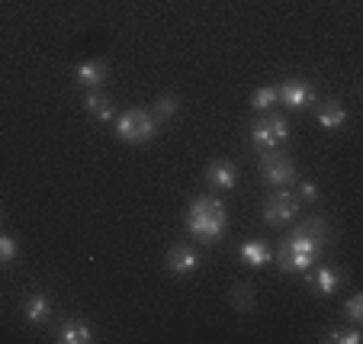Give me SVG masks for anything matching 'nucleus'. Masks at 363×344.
Segmentation results:
<instances>
[{
	"instance_id": "1",
	"label": "nucleus",
	"mask_w": 363,
	"mask_h": 344,
	"mask_svg": "<svg viewBox=\"0 0 363 344\" xmlns=\"http://www.w3.org/2000/svg\"><path fill=\"white\" fill-rule=\"evenodd\" d=\"M325 241H328V222H325L322 216L306 219L280 245V251H277V257H274L277 267H280L283 274H308L312 264L322 257Z\"/></svg>"
},
{
	"instance_id": "2",
	"label": "nucleus",
	"mask_w": 363,
	"mask_h": 344,
	"mask_svg": "<svg viewBox=\"0 0 363 344\" xmlns=\"http://www.w3.org/2000/svg\"><path fill=\"white\" fill-rule=\"evenodd\" d=\"M228 228V209L219 196H196L186 209V232L203 245H216L225 238Z\"/></svg>"
},
{
	"instance_id": "3",
	"label": "nucleus",
	"mask_w": 363,
	"mask_h": 344,
	"mask_svg": "<svg viewBox=\"0 0 363 344\" xmlns=\"http://www.w3.org/2000/svg\"><path fill=\"white\" fill-rule=\"evenodd\" d=\"M158 132V123L151 116L148 110H125L123 116L116 119V135L129 145H145L155 138Z\"/></svg>"
},
{
	"instance_id": "4",
	"label": "nucleus",
	"mask_w": 363,
	"mask_h": 344,
	"mask_svg": "<svg viewBox=\"0 0 363 344\" xmlns=\"http://www.w3.org/2000/svg\"><path fill=\"white\" fill-rule=\"evenodd\" d=\"M289 138V126L283 116H264L251 126V142L257 152H274L277 145H283Z\"/></svg>"
},
{
	"instance_id": "5",
	"label": "nucleus",
	"mask_w": 363,
	"mask_h": 344,
	"mask_svg": "<svg viewBox=\"0 0 363 344\" xmlns=\"http://www.w3.org/2000/svg\"><path fill=\"white\" fill-rule=\"evenodd\" d=\"M296 213H299V196L289 187H277V193L264 203V222L267 226H286L296 219Z\"/></svg>"
},
{
	"instance_id": "6",
	"label": "nucleus",
	"mask_w": 363,
	"mask_h": 344,
	"mask_svg": "<svg viewBox=\"0 0 363 344\" xmlns=\"http://www.w3.org/2000/svg\"><path fill=\"white\" fill-rule=\"evenodd\" d=\"M261 177L267 180L270 187H289L296 180V165L286 155L261 152Z\"/></svg>"
},
{
	"instance_id": "7",
	"label": "nucleus",
	"mask_w": 363,
	"mask_h": 344,
	"mask_svg": "<svg viewBox=\"0 0 363 344\" xmlns=\"http://www.w3.org/2000/svg\"><path fill=\"white\" fill-rule=\"evenodd\" d=\"M277 100L280 104H286L289 110H302V106H308V104H315V90L308 87L306 81H286V84H280L277 87Z\"/></svg>"
},
{
	"instance_id": "8",
	"label": "nucleus",
	"mask_w": 363,
	"mask_h": 344,
	"mask_svg": "<svg viewBox=\"0 0 363 344\" xmlns=\"http://www.w3.org/2000/svg\"><path fill=\"white\" fill-rule=\"evenodd\" d=\"M196 267H199L196 248H190V245H174V248L167 251V270H171V274L190 277Z\"/></svg>"
},
{
	"instance_id": "9",
	"label": "nucleus",
	"mask_w": 363,
	"mask_h": 344,
	"mask_svg": "<svg viewBox=\"0 0 363 344\" xmlns=\"http://www.w3.org/2000/svg\"><path fill=\"white\" fill-rule=\"evenodd\" d=\"M341 270L335 267H315V274L308 277V289L315 293V296H335L337 289H341Z\"/></svg>"
},
{
	"instance_id": "10",
	"label": "nucleus",
	"mask_w": 363,
	"mask_h": 344,
	"mask_svg": "<svg viewBox=\"0 0 363 344\" xmlns=\"http://www.w3.org/2000/svg\"><path fill=\"white\" fill-rule=\"evenodd\" d=\"M55 341H62V344H90L94 341V328H90L87 322H81V318H65L55 331Z\"/></svg>"
},
{
	"instance_id": "11",
	"label": "nucleus",
	"mask_w": 363,
	"mask_h": 344,
	"mask_svg": "<svg viewBox=\"0 0 363 344\" xmlns=\"http://www.w3.org/2000/svg\"><path fill=\"white\" fill-rule=\"evenodd\" d=\"M206 180H209V187H216V190H235V184H238V167H235L232 161H213L209 171H206Z\"/></svg>"
},
{
	"instance_id": "12",
	"label": "nucleus",
	"mask_w": 363,
	"mask_h": 344,
	"mask_svg": "<svg viewBox=\"0 0 363 344\" xmlns=\"http://www.w3.org/2000/svg\"><path fill=\"white\" fill-rule=\"evenodd\" d=\"M23 318L29 325H45L52 318V299L45 293H33V296L23 303Z\"/></svg>"
},
{
	"instance_id": "13",
	"label": "nucleus",
	"mask_w": 363,
	"mask_h": 344,
	"mask_svg": "<svg viewBox=\"0 0 363 344\" xmlns=\"http://www.w3.org/2000/svg\"><path fill=\"white\" fill-rule=\"evenodd\" d=\"M238 257L247 264V267H267V264L274 261V255H270V245H267V241H257V238L245 241V245L238 248Z\"/></svg>"
},
{
	"instance_id": "14",
	"label": "nucleus",
	"mask_w": 363,
	"mask_h": 344,
	"mask_svg": "<svg viewBox=\"0 0 363 344\" xmlns=\"http://www.w3.org/2000/svg\"><path fill=\"white\" fill-rule=\"evenodd\" d=\"M74 81L87 90H96L106 84V65L103 62H81L74 68Z\"/></svg>"
},
{
	"instance_id": "15",
	"label": "nucleus",
	"mask_w": 363,
	"mask_h": 344,
	"mask_svg": "<svg viewBox=\"0 0 363 344\" xmlns=\"http://www.w3.org/2000/svg\"><path fill=\"white\" fill-rule=\"evenodd\" d=\"M318 123H322V129H341L347 123V110L337 100H328V104L318 106Z\"/></svg>"
},
{
	"instance_id": "16",
	"label": "nucleus",
	"mask_w": 363,
	"mask_h": 344,
	"mask_svg": "<svg viewBox=\"0 0 363 344\" xmlns=\"http://www.w3.org/2000/svg\"><path fill=\"white\" fill-rule=\"evenodd\" d=\"M84 106H87V113L94 119H100V123H110L113 119V104H110V96L100 94V90H90L87 100H84Z\"/></svg>"
},
{
	"instance_id": "17",
	"label": "nucleus",
	"mask_w": 363,
	"mask_h": 344,
	"mask_svg": "<svg viewBox=\"0 0 363 344\" xmlns=\"http://www.w3.org/2000/svg\"><path fill=\"white\" fill-rule=\"evenodd\" d=\"M232 303L238 312H251L254 306H257V296H254V289L247 287V283H235L232 287Z\"/></svg>"
},
{
	"instance_id": "18",
	"label": "nucleus",
	"mask_w": 363,
	"mask_h": 344,
	"mask_svg": "<svg viewBox=\"0 0 363 344\" xmlns=\"http://www.w3.org/2000/svg\"><path fill=\"white\" fill-rule=\"evenodd\" d=\"M177 110H180V100L174 94L158 96V104H155V123H167V119H174Z\"/></svg>"
},
{
	"instance_id": "19",
	"label": "nucleus",
	"mask_w": 363,
	"mask_h": 344,
	"mask_svg": "<svg viewBox=\"0 0 363 344\" xmlns=\"http://www.w3.org/2000/svg\"><path fill=\"white\" fill-rule=\"evenodd\" d=\"M277 104V87H257L251 96V106L254 110H270Z\"/></svg>"
},
{
	"instance_id": "20",
	"label": "nucleus",
	"mask_w": 363,
	"mask_h": 344,
	"mask_svg": "<svg viewBox=\"0 0 363 344\" xmlns=\"http://www.w3.org/2000/svg\"><path fill=\"white\" fill-rule=\"evenodd\" d=\"M325 341H337V344H360V341H363V335H360V328H335V331H328V335H325Z\"/></svg>"
},
{
	"instance_id": "21",
	"label": "nucleus",
	"mask_w": 363,
	"mask_h": 344,
	"mask_svg": "<svg viewBox=\"0 0 363 344\" xmlns=\"http://www.w3.org/2000/svg\"><path fill=\"white\" fill-rule=\"evenodd\" d=\"M344 316H347L354 325L363 322V296H360V293H357V296H350L347 303H344Z\"/></svg>"
},
{
	"instance_id": "22",
	"label": "nucleus",
	"mask_w": 363,
	"mask_h": 344,
	"mask_svg": "<svg viewBox=\"0 0 363 344\" xmlns=\"http://www.w3.org/2000/svg\"><path fill=\"white\" fill-rule=\"evenodd\" d=\"M16 257V241L10 235H0V264H10Z\"/></svg>"
},
{
	"instance_id": "23",
	"label": "nucleus",
	"mask_w": 363,
	"mask_h": 344,
	"mask_svg": "<svg viewBox=\"0 0 363 344\" xmlns=\"http://www.w3.org/2000/svg\"><path fill=\"white\" fill-rule=\"evenodd\" d=\"M296 196H299V200H306V203H315L318 200V187L315 184H302Z\"/></svg>"
}]
</instances>
